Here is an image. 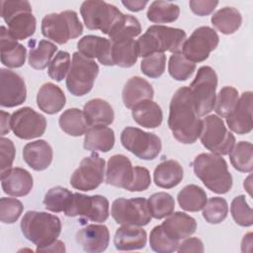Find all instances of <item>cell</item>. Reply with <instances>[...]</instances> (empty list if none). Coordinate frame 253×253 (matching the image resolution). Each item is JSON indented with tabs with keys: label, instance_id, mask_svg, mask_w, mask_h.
Wrapping results in <instances>:
<instances>
[{
	"label": "cell",
	"instance_id": "6da1fadb",
	"mask_svg": "<svg viewBox=\"0 0 253 253\" xmlns=\"http://www.w3.org/2000/svg\"><path fill=\"white\" fill-rule=\"evenodd\" d=\"M168 126L181 143H194L200 136L202 121L198 115L190 87L183 86L173 95L168 117Z\"/></svg>",
	"mask_w": 253,
	"mask_h": 253
},
{
	"label": "cell",
	"instance_id": "7a4b0ae2",
	"mask_svg": "<svg viewBox=\"0 0 253 253\" xmlns=\"http://www.w3.org/2000/svg\"><path fill=\"white\" fill-rule=\"evenodd\" d=\"M186 40L185 31L177 28L153 25L136 41L138 56L145 57L153 53L181 52Z\"/></svg>",
	"mask_w": 253,
	"mask_h": 253
},
{
	"label": "cell",
	"instance_id": "3957f363",
	"mask_svg": "<svg viewBox=\"0 0 253 253\" xmlns=\"http://www.w3.org/2000/svg\"><path fill=\"white\" fill-rule=\"evenodd\" d=\"M194 172L203 184L211 192L225 194L232 187V176L221 155L201 153L193 161Z\"/></svg>",
	"mask_w": 253,
	"mask_h": 253
},
{
	"label": "cell",
	"instance_id": "277c9868",
	"mask_svg": "<svg viewBox=\"0 0 253 253\" xmlns=\"http://www.w3.org/2000/svg\"><path fill=\"white\" fill-rule=\"evenodd\" d=\"M21 230L29 241L42 248L57 239L61 232V221L54 214L29 211L21 220Z\"/></svg>",
	"mask_w": 253,
	"mask_h": 253
},
{
	"label": "cell",
	"instance_id": "5b68a950",
	"mask_svg": "<svg viewBox=\"0 0 253 253\" xmlns=\"http://www.w3.org/2000/svg\"><path fill=\"white\" fill-rule=\"evenodd\" d=\"M41 29L43 37L58 44H64L83 33V26L77 13L72 10L45 15L42 20Z\"/></svg>",
	"mask_w": 253,
	"mask_h": 253
},
{
	"label": "cell",
	"instance_id": "8992f818",
	"mask_svg": "<svg viewBox=\"0 0 253 253\" xmlns=\"http://www.w3.org/2000/svg\"><path fill=\"white\" fill-rule=\"evenodd\" d=\"M1 16L16 40H26L36 32V18L32 6L26 0L1 1Z\"/></svg>",
	"mask_w": 253,
	"mask_h": 253
},
{
	"label": "cell",
	"instance_id": "52a82bcc",
	"mask_svg": "<svg viewBox=\"0 0 253 253\" xmlns=\"http://www.w3.org/2000/svg\"><path fill=\"white\" fill-rule=\"evenodd\" d=\"M80 13L87 29L99 30L108 36L125 15L115 5L98 0L84 1Z\"/></svg>",
	"mask_w": 253,
	"mask_h": 253
},
{
	"label": "cell",
	"instance_id": "ba28073f",
	"mask_svg": "<svg viewBox=\"0 0 253 253\" xmlns=\"http://www.w3.org/2000/svg\"><path fill=\"white\" fill-rule=\"evenodd\" d=\"M99 73L98 64L76 51L72 54V61L66 77L67 90L74 96H84L91 91Z\"/></svg>",
	"mask_w": 253,
	"mask_h": 253
},
{
	"label": "cell",
	"instance_id": "9c48e42d",
	"mask_svg": "<svg viewBox=\"0 0 253 253\" xmlns=\"http://www.w3.org/2000/svg\"><path fill=\"white\" fill-rule=\"evenodd\" d=\"M199 137L208 150L217 155L228 154L235 144L234 135L227 130L222 119L216 115L207 116L202 121Z\"/></svg>",
	"mask_w": 253,
	"mask_h": 253
},
{
	"label": "cell",
	"instance_id": "30bf717a",
	"mask_svg": "<svg viewBox=\"0 0 253 253\" xmlns=\"http://www.w3.org/2000/svg\"><path fill=\"white\" fill-rule=\"evenodd\" d=\"M216 87L217 75L215 71L211 66L200 67L190 85L195 108L200 117H204L213 110Z\"/></svg>",
	"mask_w": 253,
	"mask_h": 253
},
{
	"label": "cell",
	"instance_id": "8fae6325",
	"mask_svg": "<svg viewBox=\"0 0 253 253\" xmlns=\"http://www.w3.org/2000/svg\"><path fill=\"white\" fill-rule=\"evenodd\" d=\"M123 146L143 160H153L161 151V139L152 132L138 127L126 126L121 133Z\"/></svg>",
	"mask_w": 253,
	"mask_h": 253
},
{
	"label": "cell",
	"instance_id": "7c38bea8",
	"mask_svg": "<svg viewBox=\"0 0 253 253\" xmlns=\"http://www.w3.org/2000/svg\"><path fill=\"white\" fill-rule=\"evenodd\" d=\"M111 214L118 224L144 226L152 218L144 198H119L112 204Z\"/></svg>",
	"mask_w": 253,
	"mask_h": 253
},
{
	"label": "cell",
	"instance_id": "4fadbf2b",
	"mask_svg": "<svg viewBox=\"0 0 253 253\" xmlns=\"http://www.w3.org/2000/svg\"><path fill=\"white\" fill-rule=\"evenodd\" d=\"M109 201L104 196L73 193L71 201L63 212L66 216H81L91 221L103 222L109 217Z\"/></svg>",
	"mask_w": 253,
	"mask_h": 253
},
{
	"label": "cell",
	"instance_id": "5bb4252c",
	"mask_svg": "<svg viewBox=\"0 0 253 253\" xmlns=\"http://www.w3.org/2000/svg\"><path fill=\"white\" fill-rule=\"evenodd\" d=\"M105 160L96 152L84 157L70 177V185L83 192L98 188L104 181Z\"/></svg>",
	"mask_w": 253,
	"mask_h": 253
},
{
	"label": "cell",
	"instance_id": "9a60e30c",
	"mask_svg": "<svg viewBox=\"0 0 253 253\" xmlns=\"http://www.w3.org/2000/svg\"><path fill=\"white\" fill-rule=\"evenodd\" d=\"M219 42L216 32L207 26L196 29L192 35L185 40L181 53L190 61L202 62L214 50Z\"/></svg>",
	"mask_w": 253,
	"mask_h": 253
},
{
	"label": "cell",
	"instance_id": "2e32d148",
	"mask_svg": "<svg viewBox=\"0 0 253 253\" xmlns=\"http://www.w3.org/2000/svg\"><path fill=\"white\" fill-rule=\"evenodd\" d=\"M46 128L45 118L30 107H24L11 115V129L22 139L42 136Z\"/></svg>",
	"mask_w": 253,
	"mask_h": 253
},
{
	"label": "cell",
	"instance_id": "e0dca14e",
	"mask_svg": "<svg viewBox=\"0 0 253 253\" xmlns=\"http://www.w3.org/2000/svg\"><path fill=\"white\" fill-rule=\"evenodd\" d=\"M27 98V88L24 79L16 72L0 69V105L13 108L23 104Z\"/></svg>",
	"mask_w": 253,
	"mask_h": 253
},
{
	"label": "cell",
	"instance_id": "ac0fdd59",
	"mask_svg": "<svg viewBox=\"0 0 253 253\" xmlns=\"http://www.w3.org/2000/svg\"><path fill=\"white\" fill-rule=\"evenodd\" d=\"M252 92H244L226 117L228 127L237 134H246L252 130Z\"/></svg>",
	"mask_w": 253,
	"mask_h": 253
},
{
	"label": "cell",
	"instance_id": "d6986e66",
	"mask_svg": "<svg viewBox=\"0 0 253 253\" xmlns=\"http://www.w3.org/2000/svg\"><path fill=\"white\" fill-rule=\"evenodd\" d=\"M33 185L31 173L24 168L14 167L1 172L2 190L9 196H27L31 192Z\"/></svg>",
	"mask_w": 253,
	"mask_h": 253
},
{
	"label": "cell",
	"instance_id": "ffe728a7",
	"mask_svg": "<svg viewBox=\"0 0 253 253\" xmlns=\"http://www.w3.org/2000/svg\"><path fill=\"white\" fill-rule=\"evenodd\" d=\"M78 51L88 58H97L106 66H113L112 42L109 39L88 35L77 42Z\"/></svg>",
	"mask_w": 253,
	"mask_h": 253
},
{
	"label": "cell",
	"instance_id": "44dd1931",
	"mask_svg": "<svg viewBox=\"0 0 253 253\" xmlns=\"http://www.w3.org/2000/svg\"><path fill=\"white\" fill-rule=\"evenodd\" d=\"M76 241L86 252H103L109 245L110 232L104 224H88L77 232Z\"/></svg>",
	"mask_w": 253,
	"mask_h": 253
},
{
	"label": "cell",
	"instance_id": "7402d4cb",
	"mask_svg": "<svg viewBox=\"0 0 253 253\" xmlns=\"http://www.w3.org/2000/svg\"><path fill=\"white\" fill-rule=\"evenodd\" d=\"M133 167L130 160L124 154H115L107 163L106 183L108 185L127 189L131 183Z\"/></svg>",
	"mask_w": 253,
	"mask_h": 253
},
{
	"label": "cell",
	"instance_id": "603a6c76",
	"mask_svg": "<svg viewBox=\"0 0 253 253\" xmlns=\"http://www.w3.org/2000/svg\"><path fill=\"white\" fill-rule=\"evenodd\" d=\"M9 30L1 26L0 42H1V62L10 68H18L24 65L26 61L27 49L19 43Z\"/></svg>",
	"mask_w": 253,
	"mask_h": 253
},
{
	"label": "cell",
	"instance_id": "cb8c5ba5",
	"mask_svg": "<svg viewBox=\"0 0 253 253\" xmlns=\"http://www.w3.org/2000/svg\"><path fill=\"white\" fill-rule=\"evenodd\" d=\"M52 148L43 139L35 140L27 143L23 148L24 161L34 170H45L52 161Z\"/></svg>",
	"mask_w": 253,
	"mask_h": 253
},
{
	"label": "cell",
	"instance_id": "d4e9b609",
	"mask_svg": "<svg viewBox=\"0 0 253 253\" xmlns=\"http://www.w3.org/2000/svg\"><path fill=\"white\" fill-rule=\"evenodd\" d=\"M164 232L174 240H181L191 236L197 228V222L189 214L176 211L172 212L161 224Z\"/></svg>",
	"mask_w": 253,
	"mask_h": 253
},
{
	"label": "cell",
	"instance_id": "484cf974",
	"mask_svg": "<svg viewBox=\"0 0 253 253\" xmlns=\"http://www.w3.org/2000/svg\"><path fill=\"white\" fill-rule=\"evenodd\" d=\"M146 241V231L138 226L123 225L117 229L114 236V245L120 251L142 249Z\"/></svg>",
	"mask_w": 253,
	"mask_h": 253
},
{
	"label": "cell",
	"instance_id": "4316f807",
	"mask_svg": "<svg viewBox=\"0 0 253 253\" xmlns=\"http://www.w3.org/2000/svg\"><path fill=\"white\" fill-rule=\"evenodd\" d=\"M66 98L63 91L51 82L44 83L37 94V104L41 111L48 115L58 113L65 106Z\"/></svg>",
	"mask_w": 253,
	"mask_h": 253
},
{
	"label": "cell",
	"instance_id": "83f0119b",
	"mask_svg": "<svg viewBox=\"0 0 253 253\" xmlns=\"http://www.w3.org/2000/svg\"><path fill=\"white\" fill-rule=\"evenodd\" d=\"M153 95V88L147 80L139 76H132L125 84L122 98L125 107L131 109L143 100H152Z\"/></svg>",
	"mask_w": 253,
	"mask_h": 253
},
{
	"label": "cell",
	"instance_id": "f1b7e54d",
	"mask_svg": "<svg viewBox=\"0 0 253 253\" xmlns=\"http://www.w3.org/2000/svg\"><path fill=\"white\" fill-rule=\"evenodd\" d=\"M115 145V132L106 126H90L85 132L83 146L89 151L108 152Z\"/></svg>",
	"mask_w": 253,
	"mask_h": 253
},
{
	"label": "cell",
	"instance_id": "f546056e",
	"mask_svg": "<svg viewBox=\"0 0 253 253\" xmlns=\"http://www.w3.org/2000/svg\"><path fill=\"white\" fill-rule=\"evenodd\" d=\"M131 116L136 124L146 128H155L162 124L163 113L154 101L143 100L131 108Z\"/></svg>",
	"mask_w": 253,
	"mask_h": 253
},
{
	"label": "cell",
	"instance_id": "4dcf8cb0",
	"mask_svg": "<svg viewBox=\"0 0 253 253\" xmlns=\"http://www.w3.org/2000/svg\"><path fill=\"white\" fill-rule=\"evenodd\" d=\"M83 112L89 126H109L115 119L112 106L107 101L100 98L88 101L84 105Z\"/></svg>",
	"mask_w": 253,
	"mask_h": 253
},
{
	"label": "cell",
	"instance_id": "1f68e13d",
	"mask_svg": "<svg viewBox=\"0 0 253 253\" xmlns=\"http://www.w3.org/2000/svg\"><path fill=\"white\" fill-rule=\"evenodd\" d=\"M184 171L181 164L173 159L158 164L153 173L155 185L163 189L176 187L182 181Z\"/></svg>",
	"mask_w": 253,
	"mask_h": 253
},
{
	"label": "cell",
	"instance_id": "d6a6232c",
	"mask_svg": "<svg viewBox=\"0 0 253 253\" xmlns=\"http://www.w3.org/2000/svg\"><path fill=\"white\" fill-rule=\"evenodd\" d=\"M137 57L138 47L136 41L133 39H124L112 42V60L114 65L129 68L135 64Z\"/></svg>",
	"mask_w": 253,
	"mask_h": 253
},
{
	"label": "cell",
	"instance_id": "836d02e7",
	"mask_svg": "<svg viewBox=\"0 0 253 253\" xmlns=\"http://www.w3.org/2000/svg\"><path fill=\"white\" fill-rule=\"evenodd\" d=\"M29 64L31 67L37 70H42L50 63L54 52L57 50V46L46 40H31L29 42Z\"/></svg>",
	"mask_w": 253,
	"mask_h": 253
},
{
	"label": "cell",
	"instance_id": "e575fe53",
	"mask_svg": "<svg viewBox=\"0 0 253 253\" xmlns=\"http://www.w3.org/2000/svg\"><path fill=\"white\" fill-rule=\"evenodd\" d=\"M212 26L223 35L235 33L242 24L240 12L233 7H224L217 10L211 16Z\"/></svg>",
	"mask_w": 253,
	"mask_h": 253
},
{
	"label": "cell",
	"instance_id": "d590c367",
	"mask_svg": "<svg viewBox=\"0 0 253 253\" xmlns=\"http://www.w3.org/2000/svg\"><path fill=\"white\" fill-rule=\"evenodd\" d=\"M58 124L60 128L71 136L83 135L90 127L87 124L84 112L77 108L64 111L59 117Z\"/></svg>",
	"mask_w": 253,
	"mask_h": 253
},
{
	"label": "cell",
	"instance_id": "8d00e7d4",
	"mask_svg": "<svg viewBox=\"0 0 253 253\" xmlns=\"http://www.w3.org/2000/svg\"><path fill=\"white\" fill-rule=\"evenodd\" d=\"M177 200L181 209L187 211H199L203 210L208 201L206 192L194 184L184 187L178 193Z\"/></svg>",
	"mask_w": 253,
	"mask_h": 253
},
{
	"label": "cell",
	"instance_id": "74e56055",
	"mask_svg": "<svg viewBox=\"0 0 253 253\" xmlns=\"http://www.w3.org/2000/svg\"><path fill=\"white\" fill-rule=\"evenodd\" d=\"M180 8L177 4L167 1H153L146 13L147 19L156 24L172 23L178 19Z\"/></svg>",
	"mask_w": 253,
	"mask_h": 253
},
{
	"label": "cell",
	"instance_id": "f35d334b",
	"mask_svg": "<svg viewBox=\"0 0 253 253\" xmlns=\"http://www.w3.org/2000/svg\"><path fill=\"white\" fill-rule=\"evenodd\" d=\"M230 162L239 172L250 173L253 170V146L249 141H239L228 152Z\"/></svg>",
	"mask_w": 253,
	"mask_h": 253
},
{
	"label": "cell",
	"instance_id": "ab89813d",
	"mask_svg": "<svg viewBox=\"0 0 253 253\" xmlns=\"http://www.w3.org/2000/svg\"><path fill=\"white\" fill-rule=\"evenodd\" d=\"M147 204L151 216L156 219H161L170 215L175 209V201L173 197L166 192L152 194L147 200Z\"/></svg>",
	"mask_w": 253,
	"mask_h": 253
},
{
	"label": "cell",
	"instance_id": "60d3db41",
	"mask_svg": "<svg viewBox=\"0 0 253 253\" xmlns=\"http://www.w3.org/2000/svg\"><path fill=\"white\" fill-rule=\"evenodd\" d=\"M73 193L61 186H56L49 189L43 199L45 209L52 212L64 211L68 207Z\"/></svg>",
	"mask_w": 253,
	"mask_h": 253
},
{
	"label": "cell",
	"instance_id": "b9f144b4",
	"mask_svg": "<svg viewBox=\"0 0 253 253\" xmlns=\"http://www.w3.org/2000/svg\"><path fill=\"white\" fill-rule=\"evenodd\" d=\"M140 33L141 26L139 21L131 15H124L122 20L109 34V38L112 42L124 39H133Z\"/></svg>",
	"mask_w": 253,
	"mask_h": 253
},
{
	"label": "cell",
	"instance_id": "7bdbcfd3",
	"mask_svg": "<svg viewBox=\"0 0 253 253\" xmlns=\"http://www.w3.org/2000/svg\"><path fill=\"white\" fill-rule=\"evenodd\" d=\"M196 69V64L188 60L181 52L173 53L168 62V72L172 78L178 81L189 79Z\"/></svg>",
	"mask_w": 253,
	"mask_h": 253
},
{
	"label": "cell",
	"instance_id": "ee69618b",
	"mask_svg": "<svg viewBox=\"0 0 253 253\" xmlns=\"http://www.w3.org/2000/svg\"><path fill=\"white\" fill-rule=\"evenodd\" d=\"M228 213L227 202L220 197H212L207 201L203 208V216L209 223L217 224L222 222Z\"/></svg>",
	"mask_w": 253,
	"mask_h": 253
},
{
	"label": "cell",
	"instance_id": "f6af8a7d",
	"mask_svg": "<svg viewBox=\"0 0 253 253\" xmlns=\"http://www.w3.org/2000/svg\"><path fill=\"white\" fill-rule=\"evenodd\" d=\"M238 91L232 86H224L220 89L217 96L215 97L214 111L221 117L226 118L233 110L234 106L238 101Z\"/></svg>",
	"mask_w": 253,
	"mask_h": 253
},
{
	"label": "cell",
	"instance_id": "bcb514c9",
	"mask_svg": "<svg viewBox=\"0 0 253 253\" xmlns=\"http://www.w3.org/2000/svg\"><path fill=\"white\" fill-rule=\"evenodd\" d=\"M149 245L151 249L158 253H170L177 251L179 241L170 238L163 230L161 224L152 228L149 236Z\"/></svg>",
	"mask_w": 253,
	"mask_h": 253
},
{
	"label": "cell",
	"instance_id": "7dc6e473",
	"mask_svg": "<svg viewBox=\"0 0 253 253\" xmlns=\"http://www.w3.org/2000/svg\"><path fill=\"white\" fill-rule=\"evenodd\" d=\"M230 212L238 225L248 227L253 224V211L247 204L244 195H239L232 200Z\"/></svg>",
	"mask_w": 253,
	"mask_h": 253
},
{
	"label": "cell",
	"instance_id": "c3c4849f",
	"mask_svg": "<svg viewBox=\"0 0 253 253\" xmlns=\"http://www.w3.org/2000/svg\"><path fill=\"white\" fill-rule=\"evenodd\" d=\"M70 65V54L67 51L60 50L55 54V56L52 58L48 65V76L51 79L60 82L69 72Z\"/></svg>",
	"mask_w": 253,
	"mask_h": 253
},
{
	"label": "cell",
	"instance_id": "681fc988",
	"mask_svg": "<svg viewBox=\"0 0 253 253\" xmlns=\"http://www.w3.org/2000/svg\"><path fill=\"white\" fill-rule=\"evenodd\" d=\"M166 65L165 53H153L145 56L140 62L141 72L150 78L160 77Z\"/></svg>",
	"mask_w": 253,
	"mask_h": 253
},
{
	"label": "cell",
	"instance_id": "f907efd6",
	"mask_svg": "<svg viewBox=\"0 0 253 253\" xmlns=\"http://www.w3.org/2000/svg\"><path fill=\"white\" fill-rule=\"evenodd\" d=\"M24 206L21 201L14 198H1L0 200V220L3 223L11 224L18 220Z\"/></svg>",
	"mask_w": 253,
	"mask_h": 253
},
{
	"label": "cell",
	"instance_id": "816d5d0a",
	"mask_svg": "<svg viewBox=\"0 0 253 253\" xmlns=\"http://www.w3.org/2000/svg\"><path fill=\"white\" fill-rule=\"evenodd\" d=\"M150 184L151 178L149 171L144 167L134 166L132 180L126 190L129 192H142L148 189Z\"/></svg>",
	"mask_w": 253,
	"mask_h": 253
},
{
	"label": "cell",
	"instance_id": "f5cc1de1",
	"mask_svg": "<svg viewBox=\"0 0 253 253\" xmlns=\"http://www.w3.org/2000/svg\"><path fill=\"white\" fill-rule=\"evenodd\" d=\"M16 154L13 141L9 138L1 136L0 138V168L1 172L11 168Z\"/></svg>",
	"mask_w": 253,
	"mask_h": 253
},
{
	"label": "cell",
	"instance_id": "db71d44e",
	"mask_svg": "<svg viewBox=\"0 0 253 253\" xmlns=\"http://www.w3.org/2000/svg\"><path fill=\"white\" fill-rule=\"evenodd\" d=\"M192 12L198 16H207L211 14L218 5L214 0H191L189 2Z\"/></svg>",
	"mask_w": 253,
	"mask_h": 253
},
{
	"label": "cell",
	"instance_id": "11a10c76",
	"mask_svg": "<svg viewBox=\"0 0 253 253\" xmlns=\"http://www.w3.org/2000/svg\"><path fill=\"white\" fill-rule=\"evenodd\" d=\"M204 244L198 237L185 238L182 242H179L177 251L182 252H204Z\"/></svg>",
	"mask_w": 253,
	"mask_h": 253
},
{
	"label": "cell",
	"instance_id": "9f6ffc18",
	"mask_svg": "<svg viewBox=\"0 0 253 253\" xmlns=\"http://www.w3.org/2000/svg\"><path fill=\"white\" fill-rule=\"evenodd\" d=\"M11 130V115L5 111H0V133L5 135Z\"/></svg>",
	"mask_w": 253,
	"mask_h": 253
},
{
	"label": "cell",
	"instance_id": "6f0895ef",
	"mask_svg": "<svg viewBox=\"0 0 253 253\" xmlns=\"http://www.w3.org/2000/svg\"><path fill=\"white\" fill-rule=\"evenodd\" d=\"M122 4L131 12H138L145 8L148 4V1H141V0H125L122 1Z\"/></svg>",
	"mask_w": 253,
	"mask_h": 253
},
{
	"label": "cell",
	"instance_id": "680465c9",
	"mask_svg": "<svg viewBox=\"0 0 253 253\" xmlns=\"http://www.w3.org/2000/svg\"><path fill=\"white\" fill-rule=\"evenodd\" d=\"M37 252H65V246L62 241L56 239L53 243L47 246L37 248Z\"/></svg>",
	"mask_w": 253,
	"mask_h": 253
},
{
	"label": "cell",
	"instance_id": "91938a15",
	"mask_svg": "<svg viewBox=\"0 0 253 253\" xmlns=\"http://www.w3.org/2000/svg\"><path fill=\"white\" fill-rule=\"evenodd\" d=\"M252 247V233L249 232L246 235H244L242 242H241V250L242 252L250 251Z\"/></svg>",
	"mask_w": 253,
	"mask_h": 253
},
{
	"label": "cell",
	"instance_id": "94428289",
	"mask_svg": "<svg viewBox=\"0 0 253 253\" xmlns=\"http://www.w3.org/2000/svg\"><path fill=\"white\" fill-rule=\"evenodd\" d=\"M243 186H244V188L247 190L248 194L251 196V175L248 176V178L244 181Z\"/></svg>",
	"mask_w": 253,
	"mask_h": 253
}]
</instances>
